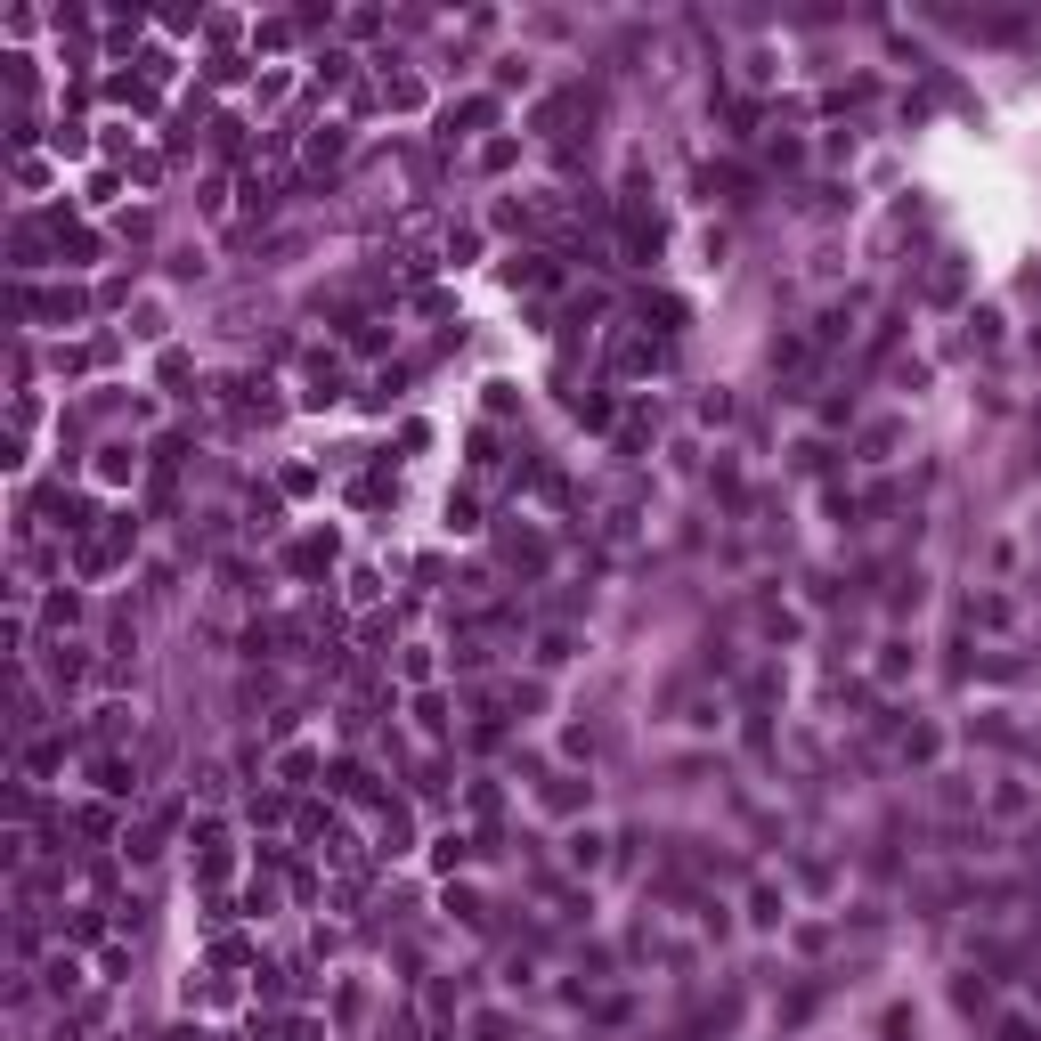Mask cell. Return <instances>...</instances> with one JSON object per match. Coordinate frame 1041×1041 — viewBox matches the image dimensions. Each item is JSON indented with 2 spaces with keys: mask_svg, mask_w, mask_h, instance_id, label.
Masks as SVG:
<instances>
[{
  "mask_svg": "<svg viewBox=\"0 0 1041 1041\" xmlns=\"http://www.w3.org/2000/svg\"><path fill=\"white\" fill-rule=\"evenodd\" d=\"M326 781L342 789V798H375V773H366V765H334Z\"/></svg>",
  "mask_w": 1041,
  "mask_h": 1041,
  "instance_id": "cell-6",
  "label": "cell"
},
{
  "mask_svg": "<svg viewBox=\"0 0 1041 1041\" xmlns=\"http://www.w3.org/2000/svg\"><path fill=\"white\" fill-rule=\"evenodd\" d=\"M570 863H578V871H594V863H602V838H594V830H578V838H570Z\"/></svg>",
  "mask_w": 1041,
  "mask_h": 1041,
  "instance_id": "cell-7",
  "label": "cell"
},
{
  "mask_svg": "<svg viewBox=\"0 0 1041 1041\" xmlns=\"http://www.w3.org/2000/svg\"><path fill=\"white\" fill-rule=\"evenodd\" d=\"M122 554H131V521H114V529H98V537H90V545H82V570H90V578H98V570H114V562H122Z\"/></svg>",
  "mask_w": 1041,
  "mask_h": 1041,
  "instance_id": "cell-1",
  "label": "cell"
},
{
  "mask_svg": "<svg viewBox=\"0 0 1041 1041\" xmlns=\"http://www.w3.org/2000/svg\"><path fill=\"white\" fill-rule=\"evenodd\" d=\"M285 562H293V570H326V562H334V537H301Z\"/></svg>",
  "mask_w": 1041,
  "mask_h": 1041,
  "instance_id": "cell-5",
  "label": "cell"
},
{
  "mask_svg": "<svg viewBox=\"0 0 1041 1041\" xmlns=\"http://www.w3.org/2000/svg\"><path fill=\"white\" fill-rule=\"evenodd\" d=\"M334 399H342V366L318 358V366H310V407H334Z\"/></svg>",
  "mask_w": 1041,
  "mask_h": 1041,
  "instance_id": "cell-3",
  "label": "cell"
},
{
  "mask_svg": "<svg viewBox=\"0 0 1041 1041\" xmlns=\"http://www.w3.org/2000/svg\"><path fill=\"white\" fill-rule=\"evenodd\" d=\"M505 562H513V570H545V537H537V529H513V537H505Z\"/></svg>",
  "mask_w": 1041,
  "mask_h": 1041,
  "instance_id": "cell-2",
  "label": "cell"
},
{
  "mask_svg": "<svg viewBox=\"0 0 1041 1041\" xmlns=\"http://www.w3.org/2000/svg\"><path fill=\"white\" fill-rule=\"evenodd\" d=\"M1001 1041H1041V1033L1033 1025H1001Z\"/></svg>",
  "mask_w": 1041,
  "mask_h": 1041,
  "instance_id": "cell-8",
  "label": "cell"
},
{
  "mask_svg": "<svg viewBox=\"0 0 1041 1041\" xmlns=\"http://www.w3.org/2000/svg\"><path fill=\"white\" fill-rule=\"evenodd\" d=\"M554 277H562V269H554V261H545V253H529V261H513V285H529V293H545V285H554Z\"/></svg>",
  "mask_w": 1041,
  "mask_h": 1041,
  "instance_id": "cell-4",
  "label": "cell"
}]
</instances>
